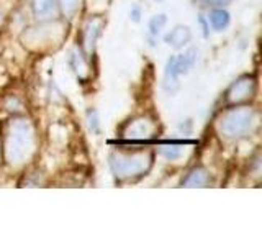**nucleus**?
<instances>
[{"instance_id": "1", "label": "nucleus", "mask_w": 262, "mask_h": 246, "mask_svg": "<svg viewBox=\"0 0 262 246\" xmlns=\"http://www.w3.org/2000/svg\"><path fill=\"white\" fill-rule=\"evenodd\" d=\"M36 148V136L33 123L27 117H16L8 123L5 131V161L16 168L27 162Z\"/></svg>"}, {"instance_id": "2", "label": "nucleus", "mask_w": 262, "mask_h": 246, "mask_svg": "<svg viewBox=\"0 0 262 246\" xmlns=\"http://www.w3.org/2000/svg\"><path fill=\"white\" fill-rule=\"evenodd\" d=\"M108 166L115 179L129 180L146 176L152 166V154L149 151H112Z\"/></svg>"}, {"instance_id": "3", "label": "nucleus", "mask_w": 262, "mask_h": 246, "mask_svg": "<svg viewBox=\"0 0 262 246\" xmlns=\"http://www.w3.org/2000/svg\"><path fill=\"white\" fill-rule=\"evenodd\" d=\"M257 125V112L252 107L237 105L226 110L218 120V131L226 139H241L249 136Z\"/></svg>"}, {"instance_id": "4", "label": "nucleus", "mask_w": 262, "mask_h": 246, "mask_svg": "<svg viewBox=\"0 0 262 246\" xmlns=\"http://www.w3.org/2000/svg\"><path fill=\"white\" fill-rule=\"evenodd\" d=\"M257 89V82L254 79V76H246L237 77L231 86L226 90V100L233 105H239V104H246L249 102L251 98L256 94Z\"/></svg>"}, {"instance_id": "5", "label": "nucleus", "mask_w": 262, "mask_h": 246, "mask_svg": "<svg viewBox=\"0 0 262 246\" xmlns=\"http://www.w3.org/2000/svg\"><path fill=\"white\" fill-rule=\"evenodd\" d=\"M154 131H156L154 121L141 117L128 123L125 131H123V136L126 139H149L152 138Z\"/></svg>"}, {"instance_id": "6", "label": "nucleus", "mask_w": 262, "mask_h": 246, "mask_svg": "<svg viewBox=\"0 0 262 246\" xmlns=\"http://www.w3.org/2000/svg\"><path fill=\"white\" fill-rule=\"evenodd\" d=\"M102 31H103V20L98 18V16H94V18H90L85 23V27H84V49H85L87 54L94 53V49L97 46V41L102 36Z\"/></svg>"}, {"instance_id": "7", "label": "nucleus", "mask_w": 262, "mask_h": 246, "mask_svg": "<svg viewBox=\"0 0 262 246\" xmlns=\"http://www.w3.org/2000/svg\"><path fill=\"white\" fill-rule=\"evenodd\" d=\"M33 16L39 22H49L59 13V2L57 0H31Z\"/></svg>"}, {"instance_id": "8", "label": "nucleus", "mask_w": 262, "mask_h": 246, "mask_svg": "<svg viewBox=\"0 0 262 246\" xmlns=\"http://www.w3.org/2000/svg\"><path fill=\"white\" fill-rule=\"evenodd\" d=\"M192 41V30L187 25H176L169 33L164 35V43L172 49H182Z\"/></svg>"}, {"instance_id": "9", "label": "nucleus", "mask_w": 262, "mask_h": 246, "mask_svg": "<svg viewBox=\"0 0 262 246\" xmlns=\"http://www.w3.org/2000/svg\"><path fill=\"white\" fill-rule=\"evenodd\" d=\"M213 184V177L210 171L203 166H195L187 172V176L180 180L182 187H210Z\"/></svg>"}, {"instance_id": "10", "label": "nucleus", "mask_w": 262, "mask_h": 246, "mask_svg": "<svg viewBox=\"0 0 262 246\" xmlns=\"http://www.w3.org/2000/svg\"><path fill=\"white\" fill-rule=\"evenodd\" d=\"M196 61H199V49L196 48H188L182 54H176L174 66L177 74L179 76H185V74H188L195 68Z\"/></svg>"}, {"instance_id": "11", "label": "nucleus", "mask_w": 262, "mask_h": 246, "mask_svg": "<svg viewBox=\"0 0 262 246\" xmlns=\"http://www.w3.org/2000/svg\"><path fill=\"white\" fill-rule=\"evenodd\" d=\"M180 76L176 71L174 66V56H170L169 59L166 61V68H164V82L162 87L169 95H174L177 90L180 89Z\"/></svg>"}, {"instance_id": "12", "label": "nucleus", "mask_w": 262, "mask_h": 246, "mask_svg": "<svg viewBox=\"0 0 262 246\" xmlns=\"http://www.w3.org/2000/svg\"><path fill=\"white\" fill-rule=\"evenodd\" d=\"M207 22L211 27V30L225 31L229 27V23H231V13L225 10L223 7H213L207 16Z\"/></svg>"}, {"instance_id": "13", "label": "nucleus", "mask_w": 262, "mask_h": 246, "mask_svg": "<svg viewBox=\"0 0 262 246\" xmlns=\"http://www.w3.org/2000/svg\"><path fill=\"white\" fill-rule=\"evenodd\" d=\"M167 25V15L166 13H158L149 18L147 22V35H146V39H147V45L149 46H156V41L161 36V33L164 30V27Z\"/></svg>"}, {"instance_id": "14", "label": "nucleus", "mask_w": 262, "mask_h": 246, "mask_svg": "<svg viewBox=\"0 0 262 246\" xmlns=\"http://www.w3.org/2000/svg\"><path fill=\"white\" fill-rule=\"evenodd\" d=\"M159 154L166 161H179L184 154V145L179 141H166L159 146Z\"/></svg>"}, {"instance_id": "15", "label": "nucleus", "mask_w": 262, "mask_h": 246, "mask_svg": "<svg viewBox=\"0 0 262 246\" xmlns=\"http://www.w3.org/2000/svg\"><path fill=\"white\" fill-rule=\"evenodd\" d=\"M69 66H71V69L77 74L79 77H82L85 74L87 71V64H85V57L82 56L77 49H74V51L71 53L69 56Z\"/></svg>"}, {"instance_id": "16", "label": "nucleus", "mask_w": 262, "mask_h": 246, "mask_svg": "<svg viewBox=\"0 0 262 246\" xmlns=\"http://www.w3.org/2000/svg\"><path fill=\"white\" fill-rule=\"evenodd\" d=\"M85 120H87V127H89V131L92 135H100L102 131V127H100V117H98V112L95 109H87L85 112Z\"/></svg>"}, {"instance_id": "17", "label": "nucleus", "mask_w": 262, "mask_h": 246, "mask_svg": "<svg viewBox=\"0 0 262 246\" xmlns=\"http://www.w3.org/2000/svg\"><path fill=\"white\" fill-rule=\"evenodd\" d=\"M57 2H59V10L66 15V18H72L79 10L80 0H57Z\"/></svg>"}, {"instance_id": "18", "label": "nucleus", "mask_w": 262, "mask_h": 246, "mask_svg": "<svg viewBox=\"0 0 262 246\" xmlns=\"http://www.w3.org/2000/svg\"><path fill=\"white\" fill-rule=\"evenodd\" d=\"M129 18L133 20L135 23H138L139 20H141V8L139 7H131V10H129Z\"/></svg>"}, {"instance_id": "19", "label": "nucleus", "mask_w": 262, "mask_h": 246, "mask_svg": "<svg viewBox=\"0 0 262 246\" xmlns=\"http://www.w3.org/2000/svg\"><path fill=\"white\" fill-rule=\"evenodd\" d=\"M202 2L210 7H225L228 4H231L233 0H202Z\"/></svg>"}, {"instance_id": "20", "label": "nucleus", "mask_w": 262, "mask_h": 246, "mask_svg": "<svg viewBox=\"0 0 262 246\" xmlns=\"http://www.w3.org/2000/svg\"><path fill=\"white\" fill-rule=\"evenodd\" d=\"M199 23L202 25V31H203V36L205 38H208L210 36V25H208V22L203 18V16H200L199 18Z\"/></svg>"}, {"instance_id": "21", "label": "nucleus", "mask_w": 262, "mask_h": 246, "mask_svg": "<svg viewBox=\"0 0 262 246\" xmlns=\"http://www.w3.org/2000/svg\"><path fill=\"white\" fill-rule=\"evenodd\" d=\"M2 20H4V13L0 12V25H2Z\"/></svg>"}]
</instances>
